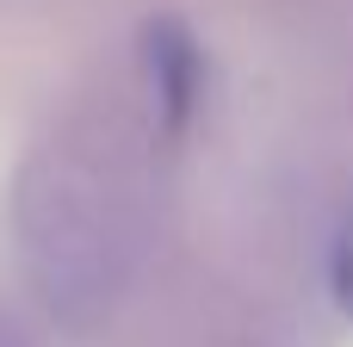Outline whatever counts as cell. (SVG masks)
Segmentation results:
<instances>
[{"mask_svg":"<svg viewBox=\"0 0 353 347\" xmlns=\"http://www.w3.org/2000/svg\"><path fill=\"white\" fill-rule=\"evenodd\" d=\"M168 143L137 75L81 87L31 137L12 174V242L56 317L93 323L137 279L168 199Z\"/></svg>","mask_w":353,"mask_h":347,"instance_id":"6da1fadb","label":"cell"},{"mask_svg":"<svg viewBox=\"0 0 353 347\" xmlns=\"http://www.w3.org/2000/svg\"><path fill=\"white\" fill-rule=\"evenodd\" d=\"M137 87H143L149 112L161 118V130L180 143L192 112H199V93H205V56H199V37L180 19H149L143 25V37H137Z\"/></svg>","mask_w":353,"mask_h":347,"instance_id":"7a4b0ae2","label":"cell"},{"mask_svg":"<svg viewBox=\"0 0 353 347\" xmlns=\"http://www.w3.org/2000/svg\"><path fill=\"white\" fill-rule=\"evenodd\" d=\"M323 50H329L335 93L347 99V112H353V0H329V19H323Z\"/></svg>","mask_w":353,"mask_h":347,"instance_id":"3957f363","label":"cell"},{"mask_svg":"<svg viewBox=\"0 0 353 347\" xmlns=\"http://www.w3.org/2000/svg\"><path fill=\"white\" fill-rule=\"evenodd\" d=\"M329 292H335V304L353 317V230H341V242L329 255Z\"/></svg>","mask_w":353,"mask_h":347,"instance_id":"277c9868","label":"cell"}]
</instances>
